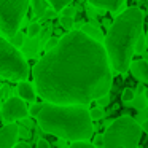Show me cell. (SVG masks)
<instances>
[{
	"label": "cell",
	"mask_w": 148,
	"mask_h": 148,
	"mask_svg": "<svg viewBox=\"0 0 148 148\" xmlns=\"http://www.w3.org/2000/svg\"><path fill=\"white\" fill-rule=\"evenodd\" d=\"M18 96L23 100H34L35 99V91H34L32 84L27 81H21L18 84Z\"/></svg>",
	"instance_id": "obj_11"
},
{
	"label": "cell",
	"mask_w": 148,
	"mask_h": 148,
	"mask_svg": "<svg viewBox=\"0 0 148 148\" xmlns=\"http://www.w3.org/2000/svg\"><path fill=\"white\" fill-rule=\"evenodd\" d=\"M29 113L26 103L19 97H10L5 100L3 107H2V118L7 123L16 121V119H24Z\"/></svg>",
	"instance_id": "obj_7"
},
{
	"label": "cell",
	"mask_w": 148,
	"mask_h": 148,
	"mask_svg": "<svg viewBox=\"0 0 148 148\" xmlns=\"http://www.w3.org/2000/svg\"><path fill=\"white\" fill-rule=\"evenodd\" d=\"M27 5L29 0H0V30L7 37H13L19 30Z\"/></svg>",
	"instance_id": "obj_6"
},
{
	"label": "cell",
	"mask_w": 148,
	"mask_h": 148,
	"mask_svg": "<svg viewBox=\"0 0 148 148\" xmlns=\"http://www.w3.org/2000/svg\"><path fill=\"white\" fill-rule=\"evenodd\" d=\"M38 124L48 134L72 142H86L94 132L89 110L84 105L43 103L38 113Z\"/></svg>",
	"instance_id": "obj_3"
},
{
	"label": "cell",
	"mask_w": 148,
	"mask_h": 148,
	"mask_svg": "<svg viewBox=\"0 0 148 148\" xmlns=\"http://www.w3.org/2000/svg\"><path fill=\"white\" fill-rule=\"evenodd\" d=\"M147 46H148V35H147Z\"/></svg>",
	"instance_id": "obj_32"
},
{
	"label": "cell",
	"mask_w": 148,
	"mask_h": 148,
	"mask_svg": "<svg viewBox=\"0 0 148 148\" xmlns=\"http://www.w3.org/2000/svg\"><path fill=\"white\" fill-rule=\"evenodd\" d=\"M145 97H147V102H148V89L145 91Z\"/></svg>",
	"instance_id": "obj_31"
},
{
	"label": "cell",
	"mask_w": 148,
	"mask_h": 148,
	"mask_svg": "<svg viewBox=\"0 0 148 148\" xmlns=\"http://www.w3.org/2000/svg\"><path fill=\"white\" fill-rule=\"evenodd\" d=\"M143 49H145V40L140 37V38L137 40V43H135L134 51H135V53H143Z\"/></svg>",
	"instance_id": "obj_22"
},
{
	"label": "cell",
	"mask_w": 148,
	"mask_h": 148,
	"mask_svg": "<svg viewBox=\"0 0 148 148\" xmlns=\"http://www.w3.org/2000/svg\"><path fill=\"white\" fill-rule=\"evenodd\" d=\"M38 94L49 103L86 105L110 92L113 75L100 42L81 30L64 35L34 67Z\"/></svg>",
	"instance_id": "obj_1"
},
{
	"label": "cell",
	"mask_w": 148,
	"mask_h": 148,
	"mask_svg": "<svg viewBox=\"0 0 148 148\" xmlns=\"http://www.w3.org/2000/svg\"><path fill=\"white\" fill-rule=\"evenodd\" d=\"M23 43H24V35H23V34L16 32L13 37H11V45H13L14 48H18V46H23Z\"/></svg>",
	"instance_id": "obj_17"
},
{
	"label": "cell",
	"mask_w": 148,
	"mask_h": 148,
	"mask_svg": "<svg viewBox=\"0 0 148 148\" xmlns=\"http://www.w3.org/2000/svg\"><path fill=\"white\" fill-rule=\"evenodd\" d=\"M81 32H83L84 35H88L89 38L96 40V42H100V38H102V35H100V30L97 29V27L91 26V24H86V26L81 27Z\"/></svg>",
	"instance_id": "obj_12"
},
{
	"label": "cell",
	"mask_w": 148,
	"mask_h": 148,
	"mask_svg": "<svg viewBox=\"0 0 148 148\" xmlns=\"http://www.w3.org/2000/svg\"><path fill=\"white\" fill-rule=\"evenodd\" d=\"M142 127L131 116H119L103 134V148H137Z\"/></svg>",
	"instance_id": "obj_4"
},
{
	"label": "cell",
	"mask_w": 148,
	"mask_h": 148,
	"mask_svg": "<svg viewBox=\"0 0 148 148\" xmlns=\"http://www.w3.org/2000/svg\"><path fill=\"white\" fill-rule=\"evenodd\" d=\"M142 129H143V131L148 134V119H145V121H143V124H142Z\"/></svg>",
	"instance_id": "obj_30"
},
{
	"label": "cell",
	"mask_w": 148,
	"mask_h": 148,
	"mask_svg": "<svg viewBox=\"0 0 148 148\" xmlns=\"http://www.w3.org/2000/svg\"><path fill=\"white\" fill-rule=\"evenodd\" d=\"M88 2L96 8H102L107 11H118L126 0H88Z\"/></svg>",
	"instance_id": "obj_10"
},
{
	"label": "cell",
	"mask_w": 148,
	"mask_h": 148,
	"mask_svg": "<svg viewBox=\"0 0 148 148\" xmlns=\"http://www.w3.org/2000/svg\"><path fill=\"white\" fill-rule=\"evenodd\" d=\"M69 148H96L94 145H91V143H88V142H73V143L70 145Z\"/></svg>",
	"instance_id": "obj_21"
},
{
	"label": "cell",
	"mask_w": 148,
	"mask_h": 148,
	"mask_svg": "<svg viewBox=\"0 0 148 148\" xmlns=\"http://www.w3.org/2000/svg\"><path fill=\"white\" fill-rule=\"evenodd\" d=\"M97 102H99V105L100 107H103V105H107V103L110 102V97H107V96H103V97H100L99 100H97Z\"/></svg>",
	"instance_id": "obj_28"
},
{
	"label": "cell",
	"mask_w": 148,
	"mask_h": 148,
	"mask_svg": "<svg viewBox=\"0 0 148 148\" xmlns=\"http://www.w3.org/2000/svg\"><path fill=\"white\" fill-rule=\"evenodd\" d=\"M129 69H131V73H132V77H134L135 80L143 81V83L148 81V62L147 61L131 62Z\"/></svg>",
	"instance_id": "obj_9"
},
{
	"label": "cell",
	"mask_w": 148,
	"mask_h": 148,
	"mask_svg": "<svg viewBox=\"0 0 148 148\" xmlns=\"http://www.w3.org/2000/svg\"><path fill=\"white\" fill-rule=\"evenodd\" d=\"M48 2L51 3V7H53L54 11H62L69 3H70L72 0H48Z\"/></svg>",
	"instance_id": "obj_14"
},
{
	"label": "cell",
	"mask_w": 148,
	"mask_h": 148,
	"mask_svg": "<svg viewBox=\"0 0 148 148\" xmlns=\"http://www.w3.org/2000/svg\"><path fill=\"white\" fill-rule=\"evenodd\" d=\"M34 5V11L37 16H45L46 10H48V0H30Z\"/></svg>",
	"instance_id": "obj_13"
},
{
	"label": "cell",
	"mask_w": 148,
	"mask_h": 148,
	"mask_svg": "<svg viewBox=\"0 0 148 148\" xmlns=\"http://www.w3.org/2000/svg\"><path fill=\"white\" fill-rule=\"evenodd\" d=\"M27 34H29V37H37L40 34V24L32 23L29 26V29H27Z\"/></svg>",
	"instance_id": "obj_19"
},
{
	"label": "cell",
	"mask_w": 148,
	"mask_h": 148,
	"mask_svg": "<svg viewBox=\"0 0 148 148\" xmlns=\"http://www.w3.org/2000/svg\"><path fill=\"white\" fill-rule=\"evenodd\" d=\"M61 26L67 30H72V27H73V19H72V18H67V16H62L61 18Z\"/></svg>",
	"instance_id": "obj_20"
},
{
	"label": "cell",
	"mask_w": 148,
	"mask_h": 148,
	"mask_svg": "<svg viewBox=\"0 0 148 148\" xmlns=\"http://www.w3.org/2000/svg\"><path fill=\"white\" fill-rule=\"evenodd\" d=\"M13 148H30V147H29V143H16Z\"/></svg>",
	"instance_id": "obj_29"
},
{
	"label": "cell",
	"mask_w": 148,
	"mask_h": 148,
	"mask_svg": "<svg viewBox=\"0 0 148 148\" xmlns=\"http://www.w3.org/2000/svg\"><path fill=\"white\" fill-rule=\"evenodd\" d=\"M94 147L96 148H103V135H97L94 140Z\"/></svg>",
	"instance_id": "obj_25"
},
{
	"label": "cell",
	"mask_w": 148,
	"mask_h": 148,
	"mask_svg": "<svg viewBox=\"0 0 148 148\" xmlns=\"http://www.w3.org/2000/svg\"><path fill=\"white\" fill-rule=\"evenodd\" d=\"M19 137V127L14 123L0 127V148H13Z\"/></svg>",
	"instance_id": "obj_8"
},
{
	"label": "cell",
	"mask_w": 148,
	"mask_h": 148,
	"mask_svg": "<svg viewBox=\"0 0 148 148\" xmlns=\"http://www.w3.org/2000/svg\"><path fill=\"white\" fill-rule=\"evenodd\" d=\"M123 100L124 102H132L134 100V97H135V92H134V89H131V88H126L124 91H123Z\"/></svg>",
	"instance_id": "obj_18"
},
{
	"label": "cell",
	"mask_w": 148,
	"mask_h": 148,
	"mask_svg": "<svg viewBox=\"0 0 148 148\" xmlns=\"http://www.w3.org/2000/svg\"><path fill=\"white\" fill-rule=\"evenodd\" d=\"M59 43V40H56V38H51V40H48V43H46V48H48V51L49 49H53L56 45Z\"/></svg>",
	"instance_id": "obj_26"
},
{
	"label": "cell",
	"mask_w": 148,
	"mask_h": 148,
	"mask_svg": "<svg viewBox=\"0 0 148 148\" xmlns=\"http://www.w3.org/2000/svg\"><path fill=\"white\" fill-rule=\"evenodd\" d=\"M75 13H77L75 8H64V10H62V16H67V18H73Z\"/></svg>",
	"instance_id": "obj_24"
},
{
	"label": "cell",
	"mask_w": 148,
	"mask_h": 148,
	"mask_svg": "<svg viewBox=\"0 0 148 148\" xmlns=\"http://www.w3.org/2000/svg\"><path fill=\"white\" fill-rule=\"evenodd\" d=\"M142 29H143V13L137 7L127 8L113 21L105 37L103 48L115 72L123 73L129 69L135 43L142 35Z\"/></svg>",
	"instance_id": "obj_2"
},
{
	"label": "cell",
	"mask_w": 148,
	"mask_h": 148,
	"mask_svg": "<svg viewBox=\"0 0 148 148\" xmlns=\"http://www.w3.org/2000/svg\"><path fill=\"white\" fill-rule=\"evenodd\" d=\"M40 110H42V105H40V103H34V105L29 108V113H30L32 116H38Z\"/></svg>",
	"instance_id": "obj_23"
},
{
	"label": "cell",
	"mask_w": 148,
	"mask_h": 148,
	"mask_svg": "<svg viewBox=\"0 0 148 148\" xmlns=\"http://www.w3.org/2000/svg\"><path fill=\"white\" fill-rule=\"evenodd\" d=\"M147 97H145V94L143 96H135L134 97V100H132V105L135 107V108H145V107H147Z\"/></svg>",
	"instance_id": "obj_15"
},
{
	"label": "cell",
	"mask_w": 148,
	"mask_h": 148,
	"mask_svg": "<svg viewBox=\"0 0 148 148\" xmlns=\"http://www.w3.org/2000/svg\"><path fill=\"white\" fill-rule=\"evenodd\" d=\"M37 148H49V143L45 138H40V140L37 142Z\"/></svg>",
	"instance_id": "obj_27"
},
{
	"label": "cell",
	"mask_w": 148,
	"mask_h": 148,
	"mask_svg": "<svg viewBox=\"0 0 148 148\" xmlns=\"http://www.w3.org/2000/svg\"><path fill=\"white\" fill-rule=\"evenodd\" d=\"M0 77L24 81L29 77V65L18 48L0 37Z\"/></svg>",
	"instance_id": "obj_5"
},
{
	"label": "cell",
	"mask_w": 148,
	"mask_h": 148,
	"mask_svg": "<svg viewBox=\"0 0 148 148\" xmlns=\"http://www.w3.org/2000/svg\"><path fill=\"white\" fill-rule=\"evenodd\" d=\"M89 116H91V119H100V118H103L102 107H94V108H91L89 110Z\"/></svg>",
	"instance_id": "obj_16"
}]
</instances>
